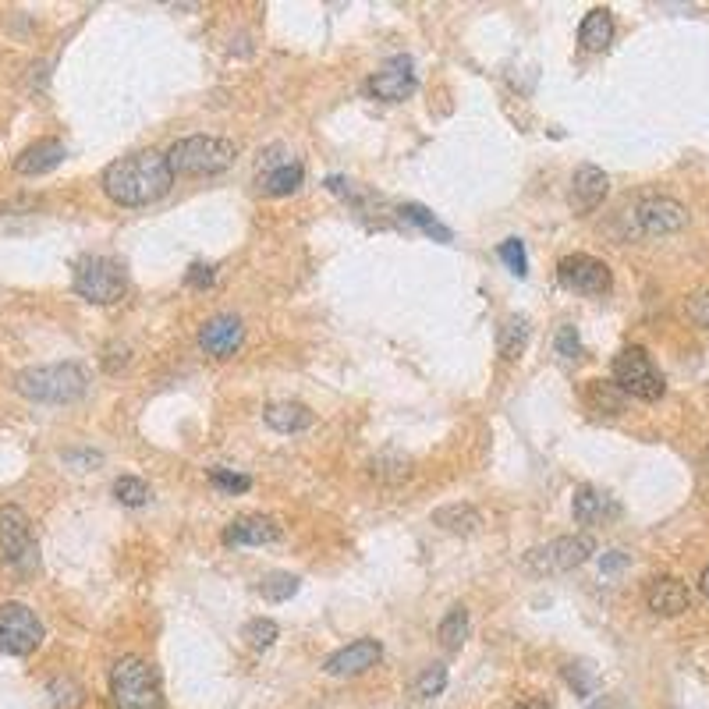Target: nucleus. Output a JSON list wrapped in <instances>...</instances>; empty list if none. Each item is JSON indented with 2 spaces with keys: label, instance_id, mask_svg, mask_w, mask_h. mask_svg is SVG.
Wrapping results in <instances>:
<instances>
[{
  "label": "nucleus",
  "instance_id": "nucleus-35",
  "mask_svg": "<svg viewBox=\"0 0 709 709\" xmlns=\"http://www.w3.org/2000/svg\"><path fill=\"white\" fill-rule=\"evenodd\" d=\"M554 348L561 359H578V355H582V337H578V330L571 327V323H564V327L557 330Z\"/></svg>",
  "mask_w": 709,
  "mask_h": 709
},
{
  "label": "nucleus",
  "instance_id": "nucleus-30",
  "mask_svg": "<svg viewBox=\"0 0 709 709\" xmlns=\"http://www.w3.org/2000/svg\"><path fill=\"white\" fill-rule=\"evenodd\" d=\"M277 635H281V628L270 617H256V621L245 624V639H249L252 649H270L277 642Z\"/></svg>",
  "mask_w": 709,
  "mask_h": 709
},
{
  "label": "nucleus",
  "instance_id": "nucleus-27",
  "mask_svg": "<svg viewBox=\"0 0 709 709\" xmlns=\"http://www.w3.org/2000/svg\"><path fill=\"white\" fill-rule=\"evenodd\" d=\"M401 217L408 220V224H415L419 231H426L429 238H437V242H451V227H444L440 224L433 213L426 210V206H419V203H405L401 206Z\"/></svg>",
  "mask_w": 709,
  "mask_h": 709
},
{
  "label": "nucleus",
  "instance_id": "nucleus-37",
  "mask_svg": "<svg viewBox=\"0 0 709 709\" xmlns=\"http://www.w3.org/2000/svg\"><path fill=\"white\" fill-rule=\"evenodd\" d=\"M213 281H217V270H213L210 263H192V266H188V273H185L188 288L206 291V288H213Z\"/></svg>",
  "mask_w": 709,
  "mask_h": 709
},
{
  "label": "nucleus",
  "instance_id": "nucleus-39",
  "mask_svg": "<svg viewBox=\"0 0 709 709\" xmlns=\"http://www.w3.org/2000/svg\"><path fill=\"white\" fill-rule=\"evenodd\" d=\"M624 568H628V554H624V550H610V554H603V561H600L603 575H617V571H624Z\"/></svg>",
  "mask_w": 709,
  "mask_h": 709
},
{
  "label": "nucleus",
  "instance_id": "nucleus-9",
  "mask_svg": "<svg viewBox=\"0 0 709 709\" xmlns=\"http://www.w3.org/2000/svg\"><path fill=\"white\" fill-rule=\"evenodd\" d=\"M0 561L15 564V568L36 564V539H32L29 515L15 504L0 507Z\"/></svg>",
  "mask_w": 709,
  "mask_h": 709
},
{
  "label": "nucleus",
  "instance_id": "nucleus-21",
  "mask_svg": "<svg viewBox=\"0 0 709 709\" xmlns=\"http://www.w3.org/2000/svg\"><path fill=\"white\" fill-rule=\"evenodd\" d=\"M266 426L277 429V433H302V429L312 426V412L302 401H273L263 412Z\"/></svg>",
  "mask_w": 709,
  "mask_h": 709
},
{
  "label": "nucleus",
  "instance_id": "nucleus-28",
  "mask_svg": "<svg viewBox=\"0 0 709 709\" xmlns=\"http://www.w3.org/2000/svg\"><path fill=\"white\" fill-rule=\"evenodd\" d=\"M295 593H298V578L288 575V571H273V575H266L263 582H259V596L270 603H284Z\"/></svg>",
  "mask_w": 709,
  "mask_h": 709
},
{
  "label": "nucleus",
  "instance_id": "nucleus-36",
  "mask_svg": "<svg viewBox=\"0 0 709 709\" xmlns=\"http://www.w3.org/2000/svg\"><path fill=\"white\" fill-rule=\"evenodd\" d=\"M210 483L217 486V490H227V493H245L252 486V479L249 476H238V472H227V468H213Z\"/></svg>",
  "mask_w": 709,
  "mask_h": 709
},
{
  "label": "nucleus",
  "instance_id": "nucleus-33",
  "mask_svg": "<svg viewBox=\"0 0 709 709\" xmlns=\"http://www.w3.org/2000/svg\"><path fill=\"white\" fill-rule=\"evenodd\" d=\"M564 678H568V685L575 688V695H593V688H596V671L589 667V663H568L564 667Z\"/></svg>",
  "mask_w": 709,
  "mask_h": 709
},
{
  "label": "nucleus",
  "instance_id": "nucleus-17",
  "mask_svg": "<svg viewBox=\"0 0 709 709\" xmlns=\"http://www.w3.org/2000/svg\"><path fill=\"white\" fill-rule=\"evenodd\" d=\"M571 515H575L578 525H603L621 515V504L610 493L596 490V486H578L575 500H571Z\"/></svg>",
  "mask_w": 709,
  "mask_h": 709
},
{
  "label": "nucleus",
  "instance_id": "nucleus-31",
  "mask_svg": "<svg viewBox=\"0 0 709 709\" xmlns=\"http://www.w3.org/2000/svg\"><path fill=\"white\" fill-rule=\"evenodd\" d=\"M114 497L121 500L125 507H142L149 500V486L142 483V479H135V476H121L114 483Z\"/></svg>",
  "mask_w": 709,
  "mask_h": 709
},
{
  "label": "nucleus",
  "instance_id": "nucleus-7",
  "mask_svg": "<svg viewBox=\"0 0 709 709\" xmlns=\"http://www.w3.org/2000/svg\"><path fill=\"white\" fill-rule=\"evenodd\" d=\"M596 554V539L589 532H578V536H557L543 546H532L525 554V568L532 575H564V571L582 568L589 557Z\"/></svg>",
  "mask_w": 709,
  "mask_h": 709
},
{
  "label": "nucleus",
  "instance_id": "nucleus-42",
  "mask_svg": "<svg viewBox=\"0 0 709 709\" xmlns=\"http://www.w3.org/2000/svg\"><path fill=\"white\" fill-rule=\"evenodd\" d=\"M585 709H610V702L607 699H596L593 706H585Z\"/></svg>",
  "mask_w": 709,
  "mask_h": 709
},
{
  "label": "nucleus",
  "instance_id": "nucleus-19",
  "mask_svg": "<svg viewBox=\"0 0 709 709\" xmlns=\"http://www.w3.org/2000/svg\"><path fill=\"white\" fill-rule=\"evenodd\" d=\"M64 164V142L61 139H36L32 146H25L15 160V171L25 174V178H36V174H47L54 167Z\"/></svg>",
  "mask_w": 709,
  "mask_h": 709
},
{
  "label": "nucleus",
  "instance_id": "nucleus-41",
  "mask_svg": "<svg viewBox=\"0 0 709 709\" xmlns=\"http://www.w3.org/2000/svg\"><path fill=\"white\" fill-rule=\"evenodd\" d=\"M699 585H702V593L709 596V564H706V571H702V582Z\"/></svg>",
  "mask_w": 709,
  "mask_h": 709
},
{
  "label": "nucleus",
  "instance_id": "nucleus-1",
  "mask_svg": "<svg viewBox=\"0 0 709 709\" xmlns=\"http://www.w3.org/2000/svg\"><path fill=\"white\" fill-rule=\"evenodd\" d=\"M174 185V171L167 164V153L156 149H142V153H128L103 171V192L114 199L117 206H146L164 199Z\"/></svg>",
  "mask_w": 709,
  "mask_h": 709
},
{
  "label": "nucleus",
  "instance_id": "nucleus-29",
  "mask_svg": "<svg viewBox=\"0 0 709 709\" xmlns=\"http://www.w3.org/2000/svg\"><path fill=\"white\" fill-rule=\"evenodd\" d=\"M47 695H50V706L54 709H78L82 706V699H86L82 688H78L71 678H54L47 685Z\"/></svg>",
  "mask_w": 709,
  "mask_h": 709
},
{
  "label": "nucleus",
  "instance_id": "nucleus-32",
  "mask_svg": "<svg viewBox=\"0 0 709 709\" xmlns=\"http://www.w3.org/2000/svg\"><path fill=\"white\" fill-rule=\"evenodd\" d=\"M447 688V667L444 663H429L426 671L419 674V681H415V692L422 695V699H433V695H440Z\"/></svg>",
  "mask_w": 709,
  "mask_h": 709
},
{
  "label": "nucleus",
  "instance_id": "nucleus-22",
  "mask_svg": "<svg viewBox=\"0 0 709 709\" xmlns=\"http://www.w3.org/2000/svg\"><path fill=\"white\" fill-rule=\"evenodd\" d=\"M610 39H614V18H610L607 8H593L578 25V43H582V50L596 54V50L610 47Z\"/></svg>",
  "mask_w": 709,
  "mask_h": 709
},
{
  "label": "nucleus",
  "instance_id": "nucleus-26",
  "mask_svg": "<svg viewBox=\"0 0 709 709\" xmlns=\"http://www.w3.org/2000/svg\"><path fill=\"white\" fill-rule=\"evenodd\" d=\"M437 639L444 642V649H461V642L468 639V610L465 607L447 610V617L437 628Z\"/></svg>",
  "mask_w": 709,
  "mask_h": 709
},
{
  "label": "nucleus",
  "instance_id": "nucleus-38",
  "mask_svg": "<svg viewBox=\"0 0 709 709\" xmlns=\"http://www.w3.org/2000/svg\"><path fill=\"white\" fill-rule=\"evenodd\" d=\"M688 320H692L695 327L709 330V291H699V295L688 298Z\"/></svg>",
  "mask_w": 709,
  "mask_h": 709
},
{
  "label": "nucleus",
  "instance_id": "nucleus-5",
  "mask_svg": "<svg viewBox=\"0 0 709 709\" xmlns=\"http://www.w3.org/2000/svg\"><path fill=\"white\" fill-rule=\"evenodd\" d=\"M71 288H75V295H82L93 305H114V302H121L128 291L125 266L110 256L78 259L75 273H71Z\"/></svg>",
  "mask_w": 709,
  "mask_h": 709
},
{
  "label": "nucleus",
  "instance_id": "nucleus-8",
  "mask_svg": "<svg viewBox=\"0 0 709 709\" xmlns=\"http://www.w3.org/2000/svg\"><path fill=\"white\" fill-rule=\"evenodd\" d=\"M43 642V624L25 603H0V653L29 656Z\"/></svg>",
  "mask_w": 709,
  "mask_h": 709
},
{
  "label": "nucleus",
  "instance_id": "nucleus-6",
  "mask_svg": "<svg viewBox=\"0 0 709 709\" xmlns=\"http://www.w3.org/2000/svg\"><path fill=\"white\" fill-rule=\"evenodd\" d=\"M614 383L628 394V398L639 401H660L667 394V383H663V373L656 369V362L649 359V351L639 348V344H628L614 355Z\"/></svg>",
  "mask_w": 709,
  "mask_h": 709
},
{
  "label": "nucleus",
  "instance_id": "nucleus-4",
  "mask_svg": "<svg viewBox=\"0 0 709 709\" xmlns=\"http://www.w3.org/2000/svg\"><path fill=\"white\" fill-rule=\"evenodd\" d=\"M234 142L217 139V135H188L178 139L167 153V164L181 178H203V174H220L234 164Z\"/></svg>",
  "mask_w": 709,
  "mask_h": 709
},
{
  "label": "nucleus",
  "instance_id": "nucleus-34",
  "mask_svg": "<svg viewBox=\"0 0 709 709\" xmlns=\"http://www.w3.org/2000/svg\"><path fill=\"white\" fill-rule=\"evenodd\" d=\"M500 259H504L507 270L515 273V277H529V256H525V245L518 238H507L500 245Z\"/></svg>",
  "mask_w": 709,
  "mask_h": 709
},
{
  "label": "nucleus",
  "instance_id": "nucleus-3",
  "mask_svg": "<svg viewBox=\"0 0 709 709\" xmlns=\"http://www.w3.org/2000/svg\"><path fill=\"white\" fill-rule=\"evenodd\" d=\"M110 699L117 709H164V692L153 663L142 656H121L110 671Z\"/></svg>",
  "mask_w": 709,
  "mask_h": 709
},
{
  "label": "nucleus",
  "instance_id": "nucleus-23",
  "mask_svg": "<svg viewBox=\"0 0 709 709\" xmlns=\"http://www.w3.org/2000/svg\"><path fill=\"white\" fill-rule=\"evenodd\" d=\"M433 525H440L447 532H458V536H472L483 525V515L472 504H444L433 511Z\"/></svg>",
  "mask_w": 709,
  "mask_h": 709
},
{
  "label": "nucleus",
  "instance_id": "nucleus-12",
  "mask_svg": "<svg viewBox=\"0 0 709 709\" xmlns=\"http://www.w3.org/2000/svg\"><path fill=\"white\" fill-rule=\"evenodd\" d=\"M380 660H383L380 642L359 639V642H351V646L337 649V653H330L327 663H323V671H327L330 678H359V674L373 671Z\"/></svg>",
  "mask_w": 709,
  "mask_h": 709
},
{
  "label": "nucleus",
  "instance_id": "nucleus-11",
  "mask_svg": "<svg viewBox=\"0 0 709 709\" xmlns=\"http://www.w3.org/2000/svg\"><path fill=\"white\" fill-rule=\"evenodd\" d=\"M632 224L639 234H674L688 224V210L678 203V199H667V195H646L639 199L632 210Z\"/></svg>",
  "mask_w": 709,
  "mask_h": 709
},
{
  "label": "nucleus",
  "instance_id": "nucleus-25",
  "mask_svg": "<svg viewBox=\"0 0 709 709\" xmlns=\"http://www.w3.org/2000/svg\"><path fill=\"white\" fill-rule=\"evenodd\" d=\"M529 320L525 316H507L504 323H500L497 330V351L500 359H518L525 351V344H529Z\"/></svg>",
  "mask_w": 709,
  "mask_h": 709
},
{
  "label": "nucleus",
  "instance_id": "nucleus-13",
  "mask_svg": "<svg viewBox=\"0 0 709 709\" xmlns=\"http://www.w3.org/2000/svg\"><path fill=\"white\" fill-rule=\"evenodd\" d=\"M607 192H610V178H607V174H603L596 164H582L575 171V178H571L568 203H571V210H575L578 217H589V213H596L603 206Z\"/></svg>",
  "mask_w": 709,
  "mask_h": 709
},
{
  "label": "nucleus",
  "instance_id": "nucleus-20",
  "mask_svg": "<svg viewBox=\"0 0 709 709\" xmlns=\"http://www.w3.org/2000/svg\"><path fill=\"white\" fill-rule=\"evenodd\" d=\"M302 181H305V171H302V164H295V160H277V164H266V171L259 174V185H263V192L273 195V199L298 192Z\"/></svg>",
  "mask_w": 709,
  "mask_h": 709
},
{
  "label": "nucleus",
  "instance_id": "nucleus-43",
  "mask_svg": "<svg viewBox=\"0 0 709 709\" xmlns=\"http://www.w3.org/2000/svg\"><path fill=\"white\" fill-rule=\"evenodd\" d=\"M706 468H709V447H706Z\"/></svg>",
  "mask_w": 709,
  "mask_h": 709
},
{
  "label": "nucleus",
  "instance_id": "nucleus-18",
  "mask_svg": "<svg viewBox=\"0 0 709 709\" xmlns=\"http://www.w3.org/2000/svg\"><path fill=\"white\" fill-rule=\"evenodd\" d=\"M646 603H649V610H653V614L678 617V614H685V610H688L692 596H688V585L685 582H678V578H671V575H660V578H653V582H649Z\"/></svg>",
  "mask_w": 709,
  "mask_h": 709
},
{
  "label": "nucleus",
  "instance_id": "nucleus-40",
  "mask_svg": "<svg viewBox=\"0 0 709 709\" xmlns=\"http://www.w3.org/2000/svg\"><path fill=\"white\" fill-rule=\"evenodd\" d=\"M518 709H550V706H546L543 699H532V702H522V706H518Z\"/></svg>",
  "mask_w": 709,
  "mask_h": 709
},
{
  "label": "nucleus",
  "instance_id": "nucleus-24",
  "mask_svg": "<svg viewBox=\"0 0 709 709\" xmlns=\"http://www.w3.org/2000/svg\"><path fill=\"white\" fill-rule=\"evenodd\" d=\"M585 401H589V408L600 415H621L628 394H624L614 380H589V387H585Z\"/></svg>",
  "mask_w": 709,
  "mask_h": 709
},
{
  "label": "nucleus",
  "instance_id": "nucleus-15",
  "mask_svg": "<svg viewBox=\"0 0 709 709\" xmlns=\"http://www.w3.org/2000/svg\"><path fill=\"white\" fill-rule=\"evenodd\" d=\"M369 93L383 103H401L405 96L415 93V71L408 57H394L387 61V68H380L369 78Z\"/></svg>",
  "mask_w": 709,
  "mask_h": 709
},
{
  "label": "nucleus",
  "instance_id": "nucleus-10",
  "mask_svg": "<svg viewBox=\"0 0 709 709\" xmlns=\"http://www.w3.org/2000/svg\"><path fill=\"white\" fill-rule=\"evenodd\" d=\"M557 277H561L564 288L578 291V295H607L614 277H610V266L596 256H585V252H575V256H564L557 263Z\"/></svg>",
  "mask_w": 709,
  "mask_h": 709
},
{
  "label": "nucleus",
  "instance_id": "nucleus-14",
  "mask_svg": "<svg viewBox=\"0 0 709 709\" xmlns=\"http://www.w3.org/2000/svg\"><path fill=\"white\" fill-rule=\"evenodd\" d=\"M242 341H245V327L231 312H220V316L206 320V327L199 330V344H203V351L213 355V359H231L234 351L242 348Z\"/></svg>",
  "mask_w": 709,
  "mask_h": 709
},
{
  "label": "nucleus",
  "instance_id": "nucleus-16",
  "mask_svg": "<svg viewBox=\"0 0 709 709\" xmlns=\"http://www.w3.org/2000/svg\"><path fill=\"white\" fill-rule=\"evenodd\" d=\"M281 539V525L270 515H242L224 529L227 546H270Z\"/></svg>",
  "mask_w": 709,
  "mask_h": 709
},
{
  "label": "nucleus",
  "instance_id": "nucleus-2",
  "mask_svg": "<svg viewBox=\"0 0 709 709\" xmlns=\"http://www.w3.org/2000/svg\"><path fill=\"white\" fill-rule=\"evenodd\" d=\"M18 394L43 405H68L89 390V369L78 362H57V366H36L18 373Z\"/></svg>",
  "mask_w": 709,
  "mask_h": 709
}]
</instances>
